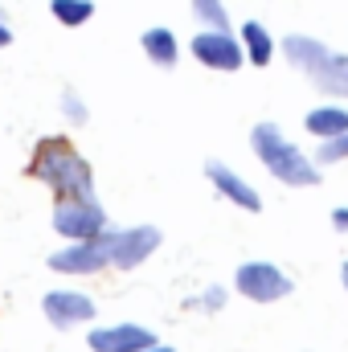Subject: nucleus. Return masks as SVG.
Instances as JSON below:
<instances>
[{"label":"nucleus","mask_w":348,"mask_h":352,"mask_svg":"<svg viewBox=\"0 0 348 352\" xmlns=\"http://www.w3.org/2000/svg\"><path fill=\"white\" fill-rule=\"evenodd\" d=\"M29 176L45 180L62 201H94L90 164L70 148V140H41L29 160Z\"/></svg>","instance_id":"1"},{"label":"nucleus","mask_w":348,"mask_h":352,"mask_svg":"<svg viewBox=\"0 0 348 352\" xmlns=\"http://www.w3.org/2000/svg\"><path fill=\"white\" fill-rule=\"evenodd\" d=\"M283 54H287V62L295 70H303L324 94L348 98V54H332L324 41L303 37V33L283 37Z\"/></svg>","instance_id":"2"},{"label":"nucleus","mask_w":348,"mask_h":352,"mask_svg":"<svg viewBox=\"0 0 348 352\" xmlns=\"http://www.w3.org/2000/svg\"><path fill=\"white\" fill-rule=\"evenodd\" d=\"M250 144H254L259 160L266 164V173L274 176V180H283V184H291V188H312V184H320L316 164L283 135V127L259 123V127L250 131Z\"/></svg>","instance_id":"3"},{"label":"nucleus","mask_w":348,"mask_h":352,"mask_svg":"<svg viewBox=\"0 0 348 352\" xmlns=\"http://www.w3.org/2000/svg\"><path fill=\"white\" fill-rule=\"evenodd\" d=\"M111 263H115V230H102L94 238H74L66 250L50 254V266L62 274H98Z\"/></svg>","instance_id":"4"},{"label":"nucleus","mask_w":348,"mask_h":352,"mask_svg":"<svg viewBox=\"0 0 348 352\" xmlns=\"http://www.w3.org/2000/svg\"><path fill=\"white\" fill-rule=\"evenodd\" d=\"M234 287H238L246 299H254V303H274V299L291 295L295 283H291L274 263H242L238 274H234Z\"/></svg>","instance_id":"5"},{"label":"nucleus","mask_w":348,"mask_h":352,"mask_svg":"<svg viewBox=\"0 0 348 352\" xmlns=\"http://www.w3.org/2000/svg\"><path fill=\"white\" fill-rule=\"evenodd\" d=\"M193 58L209 70H238L246 62V50H242V37H234L230 29H205L193 37Z\"/></svg>","instance_id":"6"},{"label":"nucleus","mask_w":348,"mask_h":352,"mask_svg":"<svg viewBox=\"0 0 348 352\" xmlns=\"http://www.w3.org/2000/svg\"><path fill=\"white\" fill-rule=\"evenodd\" d=\"M54 230L62 238H94L107 230V213L98 209V201H58Z\"/></svg>","instance_id":"7"},{"label":"nucleus","mask_w":348,"mask_h":352,"mask_svg":"<svg viewBox=\"0 0 348 352\" xmlns=\"http://www.w3.org/2000/svg\"><path fill=\"white\" fill-rule=\"evenodd\" d=\"M41 307H45V320L54 324V328H74V324H87L94 320V299L83 295V291H50L45 299H41Z\"/></svg>","instance_id":"8"},{"label":"nucleus","mask_w":348,"mask_h":352,"mask_svg":"<svg viewBox=\"0 0 348 352\" xmlns=\"http://www.w3.org/2000/svg\"><path fill=\"white\" fill-rule=\"evenodd\" d=\"M160 246V230L156 226H131V230H115V263L119 270L140 266L152 250Z\"/></svg>","instance_id":"9"},{"label":"nucleus","mask_w":348,"mask_h":352,"mask_svg":"<svg viewBox=\"0 0 348 352\" xmlns=\"http://www.w3.org/2000/svg\"><path fill=\"white\" fill-rule=\"evenodd\" d=\"M87 344L94 352H140V349H152L156 336L140 324H111V328H94L87 336Z\"/></svg>","instance_id":"10"},{"label":"nucleus","mask_w":348,"mask_h":352,"mask_svg":"<svg viewBox=\"0 0 348 352\" xmlns=\"http://www.w3.org/2000/svg\"><path fill=\"white\" fill-rule=\"evenodd\" d=\"M205 176H209V180H213V188H217L226 201H234L238 209H250V213H259V209H262V197L250 188V180H242L234 168H226V164L209 160V164H205Z\"/></svg>","instance_id":"11"},{"label":"nucleus","mask_w":348,"mask_h":352,"mask_svg":"<svg viewBox=\"0 0 348 352\" xmlns=\"http://www.w3.org/2000/svg\"><path fill=\"white\" fill-rule=\"evenodd\" d=\"M303 127L312 131V135H320V140H332V135H345L348 131V107H316V111H307V119H303Z\"/></svg>","instance_id":"12"},{"label":"nucleus","mask_w":348,"mask_h":352,"mask_svg":"<svg viewBox=\"0 0 348 352\" xmlns=\"http://www.w3.org/2000/svg\"><path fill=\"white\" fill-rule=\"evenodd\" d=\"M144 54L152 58V66L173 70L176 58H180V45H176L173 29H148V33H144Z\"/></svg>","instance_id":"13"},{"label":"nucleus","mask_w":348,"mask_h":352,"mask_svg":"<svg viewBox=\"0 0 348 352\" xmlns=\"http://www.w3.org/2000/svg\"><path fill=\"white\" fill-rule=\"evenodd\" d=\"M238 37H242V50L250 54L254 66H270V58H274V41H270V33L262 29L259 21H246Z\"/></svg>","instance_id":"14"},{"label":"nucleus","mask_w":348,"mask_h":352,"mask_svg":"<svg viewBox=\"0 0 348 352\" xmlns=\"http://www.w3.org/2000/svg\"><path fill=\"white\" fill-rule=\"evenodd\" d=\"M50 12L62 25H87L90 16H94V4L90 0H50Z\"/></svg>","instance_id":"15"},{"label":"nucleus","mask_w":348,"mask_h":352,"mask_svg":"<svg viewBox=\"0 0 348 352\" xmlns=\"http://www.w3.org/2000/svg\"><path fill=\"white\" fill-rule=\"evenodd\" d=\"M193 12L205 21V29H230V12L221 0H193Z\"/></svg>","instance_id":"16"},{"label":"nucleus","mask_w":348,"mask_h":352,"mask_svg":"<svg viewBox=\"0 0 348 352\" xmlns=\"http://www.w3.org/2000/svg\"><path fill=\"white\" fill-rule=\"evenodd\" d=\"M316 160H320V164H340V160H348V131L324 140V144L316 148Z\"/></svg>","instance_id":"17"},{"label":"nucleus","mask_w":348,"mask_h":352,"mask_svg":"<svg viewBox=\"0 0 348 352\" xmlns=\"http://www.w3.org/2000/svg\"><path fill=\"white\" fill-rule=\"evenodd\" d=\"M62 107H66V119H70V123H87L90 111H87V102H83L74 90H66V94H62Z\"/></svg>","instance_id":"18"},{"label":"nucleus","mask_w":348,"mask_h":352,"mask_svg":"<svg viewBox=\"0 0 348 352\" xmlns=\"http://www.w3.org/2000/svg\"><path fill=\"white\" fill-rule=\"evenodd\" d=\"M201 303H205V311H213V307H221V303H226V291H221V287H209V291L201 295Z\"/></svg>","instance_id":"19"},{"label":"nucleus","mask_w":348,"mask_h":352,"mask_svg":"<svg viewBox=\"0 0 348 352\" xmlns=\"http://www.w3.org/2000/svg\"><path fill=\"white\" fill-rule=\"evenodd\" d=\"M332 226H336L340 234L348 230V209H345V205H340V209H332Z\"/></svg>","instance_id":"20"},{"label":"nucleus","mask_w":348,"mask_h":352,"mask_svg":"<svg viewBox=\"0 0 348 352\" xmlns=\"http://www.w3.org/2000/svg\"><path fill=\"white\" fill-rule=\"evenodd\" d=\"M8 41H12V33H8V29H4V25H0V50H4V45H8Z\"/></svg>","instance_id":"21"},{"label":"nucleus","mask_w":348,"mask_h":352,"mask_svg":"<svg viewBox=\"0 0 348 352\" xmlns=\"http://www.w3.org/2000/svg\"><path fill=\"white\" fill-rule=\"evenodd\" d=\"M140 352H173V349H164V344H152V349H140Z\"/></svg>","instance_id":"22"},{"label":"nucleus","mask_w":348,"mask_h":352,"mask_svg":"<svg viewBox=\"0 0 348 352\" xmlns=\"http://www.w3.org/2000/svg\"><path fill=\"white\" fill-rule=\"evenodd\" d=\"M340 274H345V287H348V263H345V270H340Z\"/></svg>","instance_id":"23"}]
</instances>
